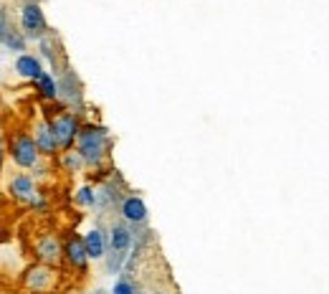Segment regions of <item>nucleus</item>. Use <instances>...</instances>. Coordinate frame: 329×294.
<instances>
[{
    "mask_svg": "<svg viewBox=\"0 0 329 294\" xmlns=\"http://www.w3.org/2000/svg\"><path fill=\"white\" fill-rule=\"evenodd\" d=\"M79 155L86 160V162H99L101 155H104V132L101 130H86L81 135V142H79Z\"/></svg>",
    "mask_w": 329,
    "mask_h": 294,
    "instance_id": "f257e3e1",
    "label": "nucleus"
},
{
    "mask_svg": "<svg viewBox=\"0 0 329 294\" xmlns=\"http://www.w3.org/2000/svg\"><path fill=\"white\" fill-rule=\"evenodd\" d=\"M13 160L20 165V167H33L38 162V147L33 142V137L28 135H20L13 145Z\"/></svg>",
    "mask_w": 329,
    "mask_h": 294,
    "instance_id": "f03ea898",
    "label": "nucleus"
},
{
    "mask_svg": "<svg viewBox=\"0 0 329 294\" xmlns=\"http://www.w3.org/2000/svg\"><path fill=\"white\" fill-rule=\"evenodd\" d=\"M48 130L53 135L56 147H69L74 142V137H76V119L69 117V114H63V117L53 119V124H51Z\"/></svg>",
    "mask_w": 329,
    "mask_h": 294,
    "instance_id": "7ed1b4c3",
    "label": "nucleus"
},
{
    "mask_svg": "<svg viewBox=\"0 0 329 294\" xmlns=\"http://www.w3.org/2000/svg\"><path fill=\"white\" fill-rule=\"evenodd\" d=\"M23 28L31 31V33H38L43 28V13L36 3H28L23 8Z\"/></svg>",
    "mask_w": 329,
    "mask_h": 294,
    "instance_id": "20e7f679",
    "label": "nucleus"
},
{
    "mask_svg": "<svg viewBox=\"0 0 329 294\" xmlns=\"http://www.w3.org/2000/svg\"><path fill=\"white\" fill-rule=\"evenodd\" d=\"M84 251H86V256H92V259H99L104 256V236L99 234V231H89L84 239Z\"/></svg>",
    "mask_w": 329,
    "mask_h": 294,
    "instance_id": "39448f33",
    "label": "nucleus"
},
{
    "mask_svg": "<svg viewBox=\"0 0 329 294\" xmlns=\"http://www.w3.org/2000/svg\"><path fill=\"white\" fill-rule=\"evenodd\" d=\"M122 213L127 221H144L147 218V208L142 203V198H127L122 205Z\"/></svg>",
    "mask_w": 329,
    "mask_h": 294,
    "instance_id": "423d86ee",
    "label": "nucleus"
},
{
    "mask_svg": "<svg viewBox=\"0 0 329 294\" xmlns=\"http://www.w3.org/2000/svg\"><path fill=\"white\" fill-rule=\"evenodd\" d=\"M15 71H18L20 76H26V79H38V76L43 74L38 58H33V56H20V58L15 61Z\"/></svg>",
    "mask_w": 329,
    "mask_h": 294,
    "instance_id": "0eeeda50",
    "label": "nucleus"
},
{
    "mask_svg": "<svg viewBox=\"0 0 329 294\" xmlns=\"http://www.w3.org/2000/svg\"><path fill=\"white\" fill-rule=\"evenodd\" d=\"M10 193H15L18 198H33V196H36L33 180H31L28 175H18V178L10 183Z\"/></svg>",
    "mask_w": 329,
    "mask_h": 294,
    "instance_id": "6e6552de",
    "label": "nucleus"
},
{
    "mask_svg": "<svg viewBox=\"0 0 329 294\" xmlns=\"http://www.w3.org/2000/svg\"><path fill=\"white\" fill-rule=\"evenodd\" d=\"M36 147L38 150H43V152H53V147H56V142H53V135H51V130L46 127V124H38V130H36Z\"/></svg>",
    "mask_w": 329,
    "mask_h": 294,
    "instance_id": "1a4fd4ad",
    "label": "nucleus"
},
{
    "mask_svg": "<svg viewBox=\"0 0 329 294\" xmlns=\"http://www.w3.org/2000/svg\"><path fill=\"white\" fill-rule=\"evenodd\" d=\"M69 259L76 266H84L86 264V251H84V241L81 239H71L69 241Z\"/></svg>",
    "mask_w": 329,
    "mask_h": 294,
    "instance_id": "9d476101",
    "label": "nucleus"
},
{
    "mask_svg": "<svg viewBox=\"0 0 329 294\" xmlns=\"http://www.w3.org/2000/svg\"><path fill=\"white\" fill-rule=\"evenodd\" d=\"M38 89H41V94L46 97V99H53L56 97V84H53V79L48 74H41L38 76Z\"/></svg>",
    "mask_w": 329,
    "mask_h": 294,
    "instance_id": "9b49d317",
    "label": "nucleus"
},
{
    "mask_svg": "<svg viewBox=\"0 0 329 294\" xmlns=\"http://www.w3.org/2000/svg\"><path fill=\"white\" fill-rule=\"evenodd\" d=\"M38 251H41L43 259H56V256H58V244H56L53 239H43L41 246H38Z\"/></svg>",
    "mask_w": 329,
    "mask_h": 294,
    "instance_id": "f8f14e48",
    "label": "nucleus"
},
{
    "mask_svg": "<svg viewBox=\"0 0 329 294\" xmlns=\"http://www.w3.org/2000/svg\"><path fill=\"white\" fill-rule=\"evenodd\" d=\"M112 246L117 248V251H124L127 246H129V234L124 228H114L112 231Z\"/></svg>",
    "mask_w": 329,
    "mask_h": 294,
    "instance_id": "ddd939ff",
    "label": "nucleus"
},
{
    "mask_svg": "<svg viewBox=\"0 0 329 294\" xmlns=\"http://www.w3.org/2000/svg\"><path fill=\"white\" fill-rule=\"evenodd\" d=\"M48 279H51V274H48L46 269H36V271H31L28 284H33V287H43V284H48Z\"/></svg>",
    "mask_w": 329,
    "mask_h": 294,
    "instance_id": "4468645a",
    "label": "nucleus"
},
{
    "mask_svg": "<svg viewBox=\"0 0 329 294\" xmlns=\"http://www.w3.org/2000/svg\"><path fill=\"white\" fill-rule=\"evenodd\" d=\"M76 200H79V203H84V205H92V203H94V193L89 191V188H84V191L76 196Z\"/></svg>",
    "mask_w": 329,
    "mask_h": 294,
    "instance_id": "2eb2a0df",
    "label": "nucleus"
},
{
    "mask_svg": "<svg viewBox=\"0 0 329 294\" xmlns=\"http://www.w3.org/2000/svg\"><path fill=\"white\" fill-rule=\"evenodd\" d=\"M114 294H135V289H132L127 282H119V284L114 287Z\"/></svg>",
    "mask_w": 329,
    "mask_h": 294,
    "instance_id": "dca6fc26",
    "label": "nucleus"
},
{
    "mask_svg": "<svg viewBox=\"0 0 329 294\" xmlns=\"http://www.w3.org/2000/svg\"><path fill=\"white\" fill-rule=\"evenodd\" d=\"M0 160H3V145H0Z\"/></svg>",
    "mask_w": 329,
    "mask_h": 294,
    "instance_id": "f3484780",
    "label": "nucleus"
},
{
    "mask_svg": "<svg viewBox=\"0 0 329 294\" xmlns=\"http://www.w3.org/2000/svg\"><path fill=\"white\" fill-rule=\"evenodd\" d=\"M0 31H3V26H0Z\"/></svg>",
    "mask_w": 329,
    "mask_h": 294,
    "instance_id": "a211bd4d",
    "label": "nucleus"
}]
</instances>
